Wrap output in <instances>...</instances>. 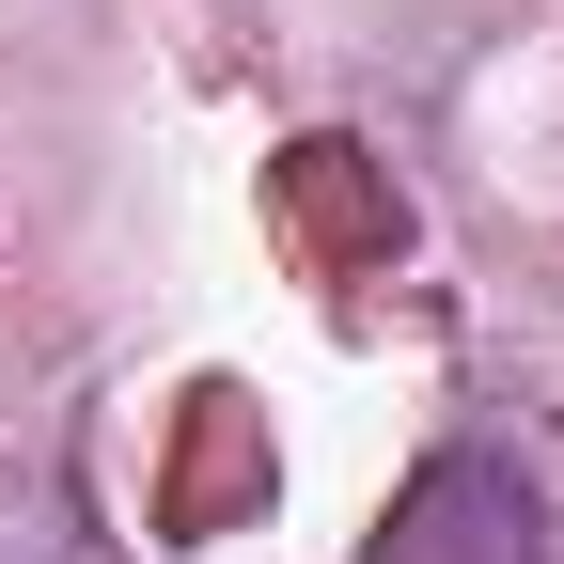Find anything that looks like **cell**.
Masks as SVG:
<instances>
[{"label": "cell", "instance_id": "6da1fadb", "mask_svg": "<svg viewBox=\"0 0 564 564\" xmlns=\"http://www.w3.org/2000/svg\"><path fill=\"white\" fill-rule=\"evenodd\" d=\"M361 564H549V502H533V470L502 440H440L392 486V518H377Z\"/></svg>", "mask_w": 564, "mask_h": 564}, {"label": "cell", "instance_id": "7a4b0ae2", "mask_svg": "<svg viewBox=\"0 0 564 564\" xmlns=\"http://www.w3.org/2000/svg\"><path fill=\"white\" fill-rule=\"evenodd\" d=\"M0 564H79V486H63V440L0 423Z\"/></svg>", "mask_w": 564, "mask_h": 564}]
</instances>
